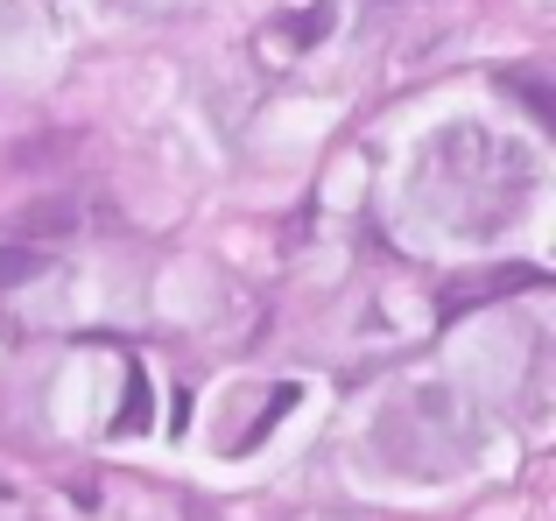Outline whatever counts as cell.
<instances>
[{
	"label": "cell",
	"mask_w": 556,
	"mask_h": 521,
	"mask_svg": "<svg viewBox=\"0 0 556 521\" xmlns=\"http://www.w3.org/2000/svg\"><path fill=\"white\" fill-rule=\"evenodd\" d=\"M501 92H515V99H521V106H529L543 127L556 120V99H549V85L535 78V71H507V78H501Z\"/></svg>",
	"instance_id": "1"
},
{
	"label": "cell",
	"mask_w": 556,
	"mask_h": 521,
	"mask_svg": "<svg viewBox=\"0 0 556 521\" xmlns=\"http://www.w3.org/2000/svg\"><path fill=\"white\" fill-rule=\"evenodd\" d=\"M42 268H50V254H42V247H14V240L0 247V289H22V282H36Z\"/></svg>",
	"instance_id": "2"
},
{
	"label": "cell",
	"mask_w": 556,
	"mask_h": 521,
	"mask_svg": "<svg viewBox=\"0 0 556 521\" xmlns=\"http://www.w3.org/2000/svg\"><path fill=\"white\" fill-rule=\"evenodd\" d=\"M296 395H303V387H296V381H282V387H275V395H268V409H261V416H254V430H247V437H240V452H254V444H261V437H268V430H275V423H282V416H289V409H296Z\"/></svg>",
	"instance_id": "3"
},
{
	"label": "cell",
	"mask_w": 556,
	"mask_h": 521,
	"mask_svg": "<svg viewBox=\"0 0 556 521\" xmlns=\"http://www.w3.org/2000/svg\"><path fill=\"white\" fill-rule=\"evenodd\" d=\"M14 226H22L28 240H42V233H50V240H64V233H71V205H36V212H22Z\"/></svg>",
	"instance_id": "4"
},
{
	"label": "cell",
	"mask_w": 556,
	"mask_h": 521,
	"mask_svg": "<svg viewBox=\"0 0 556 521\" xmlns=\"http://www.w3.org/2000/svg\"><path fill=\"white\" fill-rule=\"evenodd\" d=\"M149 423V381H141V367H127V409L113 416V430H141Z\"/></svg>",
	"instance_id": "5"
}]
</instances>
